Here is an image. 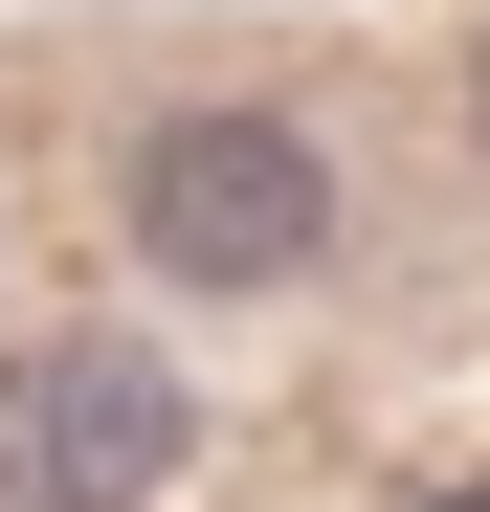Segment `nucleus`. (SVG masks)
Masks as SVG:
<instances>
[{
    "label": "nucleus",
    "mask_w": 490,
    "mask_h": 512,
    "mask_svg": "<svg viewBox=\"0 0 490 512\" xmlns=\"http://www.w3.org/2000/svg\"><path fill=\"white\" fill-rule=\"evenodd\" d=\"M134 245L179 290H290L312 245H335V179H312L290 112H179V134L134 156Z\"/></svg>",
    "instance_id": "f257e3e1"
},
{
    "label": "nucleus",
    "mask_w": 490,
    "mask_h": 512,
    "mask_svg": "<svg viewBox=\"0 0 490 512\" xmlns=\"http://www.w3.org/2000/svg\"><path fill=\"white\" fill-rule=\"evenodd\" d=\"M0 490H23V512H156V490H179V379H156L134 334L0 357Z\"/></svg>",
    "instance_id": "f03ea898"
},
{
    "label": "nucleus",
    "mask_w": 490,
    "mask_h": 512,
    "mask_svg": "<svg viewBox=\"0 0 490 512\" xmlns=\"http://www.w3.org/2000/svg\"><path fill=\"white\" fill-rule=\"evenodd\" d=\"M424 512H490V468H468V490H424Z\"/></svg>",
    "instance_id": "7ed1b4c3"
}]
</instances>
